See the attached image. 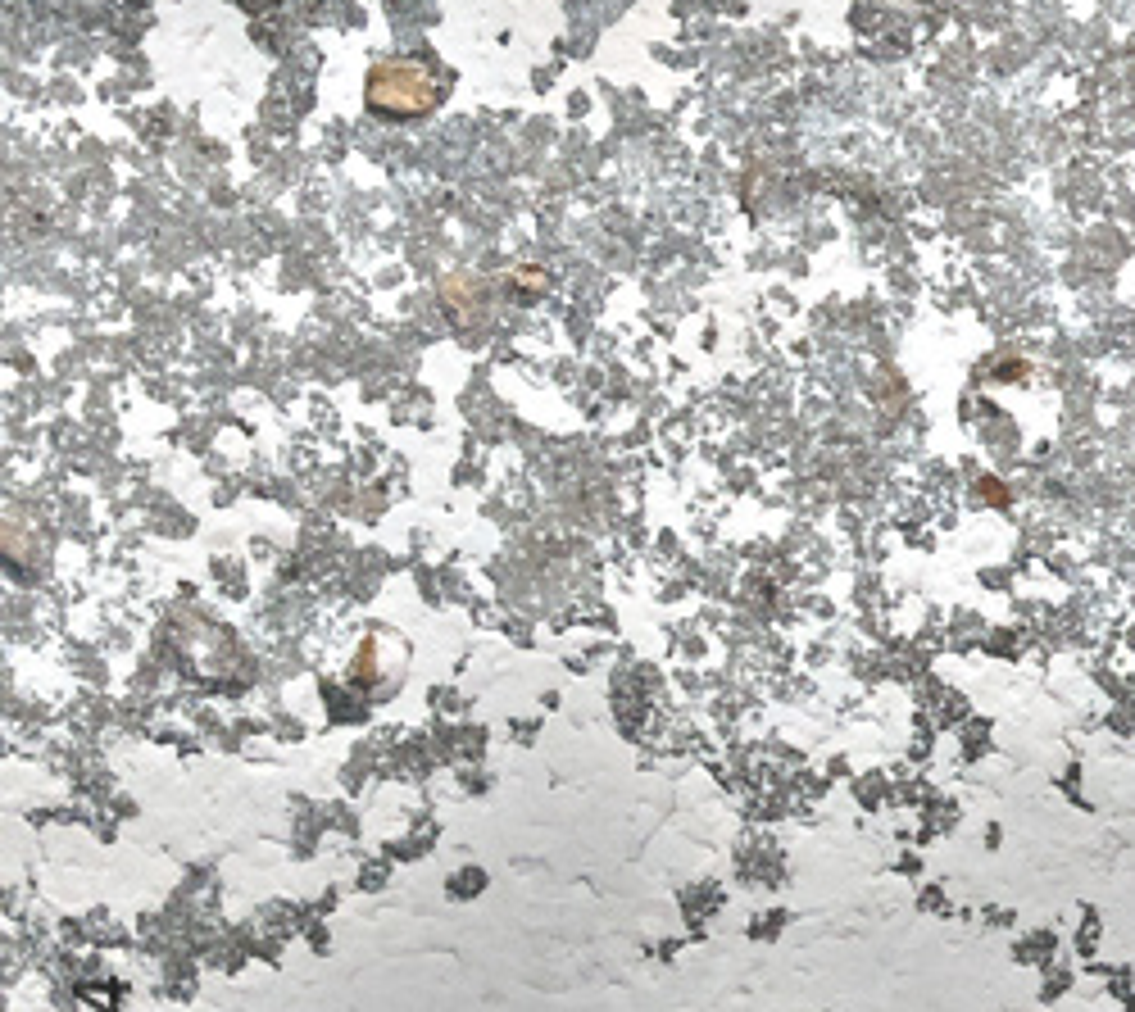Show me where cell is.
Segmentation results:
<instances>
[{"mask_svg":"<svg viewBox=\"0 0 1135 1012\" xmlns=\"http://www.w3.org/2000/svg\"><path fill=\"white\" fill-rule=\"evenodd\" d=\"M364 91L377 114H423L441 100V82L423 64H377Z\"/></svg>","mask_w":1135,"mask_h":1012,"instance_id":"1","label":"cell"},{"mask_svg":"<svg viewBox=\"0 0 1135 1012\" xmlns=\"http://www.w3.org/2000/svg\"><path fill=\"white\" fill-rule=\"evenodd\" d=\"M1122 1003H1126V1012H1135V994H1126V999H1122Z\"/></svg>","mask_w":1135,"mask_h":1012,"instance_id":"3","label":"cell"},{"mask_svg":"<svg viewBox=\"0 0 1135 1012\" xmlns=\"http://www.w3.org/2000/svg\"><path fill=\"white\" fill-rule=\"evenodd\" d=\"M1099 944H1104V917L1086 904V908H1081V926H1076V935H1072V949L1081 958H1095Z\"/></svg>","mask_w":1135,"mask_h":1012,"instance_id":"2","label":"cell"}]
</instances>
